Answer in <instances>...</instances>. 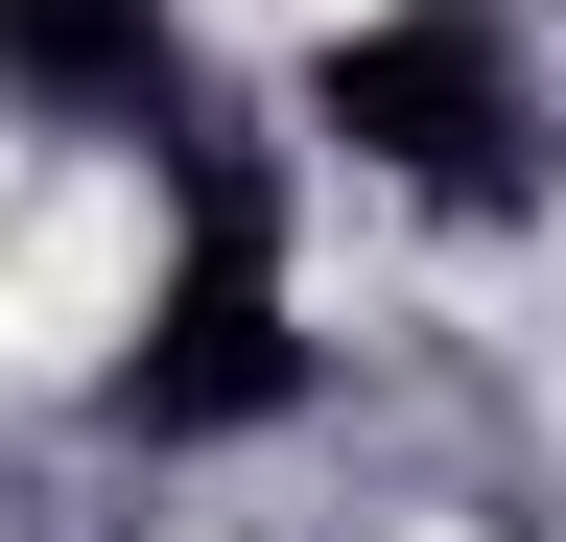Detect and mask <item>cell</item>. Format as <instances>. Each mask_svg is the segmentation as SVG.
Segmentation results:
<instances>
[{
	"label": "cell",
	"mask_w": 566,
	"mask_h": 542,
	"mask_svg": "<svg viewBox=\"0 0 566 542\" xmlns=\"http://www.w3.org/2000/svg\"><path fill=\"white\" fill-rule=\"evenodd\" d=\"M166 259H142V330L95 354V425L118 448H260L307 401V284H283V189L260 142H212V95L166 118Z\"/></svg>",
	"instance_id": "6da1fadb"
},
{
	"label": "cell",
	"mask_w": 566,
	"mask_h": 542,
	"mask_svg": "<svg viewBox=\"0 0 566 542\" xmlns=\"http://www.w3.org/2000/svg\"><path fill=\"white\" fill-rule=\"evenodd\" d=\"M307 166H354L424 236H520L566 189V118L520 72V0H354L307 47Z\"/></svg>",
	"instance_id": "7a4b0ae2"
},
{
	"label": "cell",
	"mask_w": 566,
	"mask_h": 542,
	"mask_svg": "<svg viewBox=\"0 0 566 542\" xmlns=\"http://www.w3.org/2000/svg\"><path fill=\"white\" fill-rule=\"evenodd\" d=\"M0 95L71 118V142H166L189 118V24L166 0H0Z\"/></svg>",
	"instance_id": "3957f363"
}]
</instances>
